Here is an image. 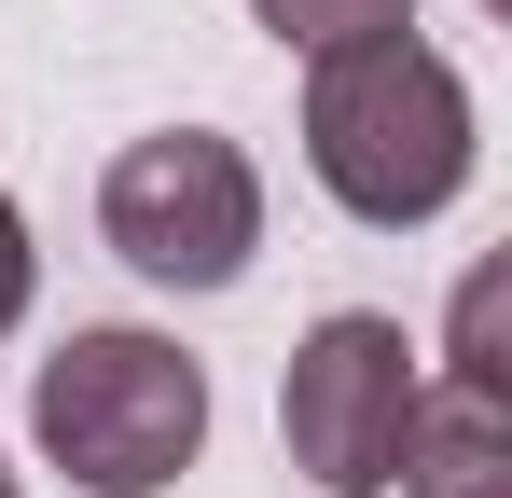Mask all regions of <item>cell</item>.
<instances>
[{
	"label": "cell",
	"instance_id": "6da1fadb",
	"mask_svg": "<svg viewBox=\"0 0 512 498\" xmlns=\"http://www.w3.org/2000/svg\"><path fill=\"white\" fill-rule=\"evenodd\" d=\"M305 166L374 236L443 222L471 194V83H457V56H429L416 28H374V42L305 56Z\"/></svg>",
	"mask_w": 512,
	"mask_h": 498
},
{
	"label": "cell",
	"instance_id": "3957f363",
	"mask_svg": "<svg viewBox=\"0 0 512 498\" xmlns=\"http://www.w3.org/2000/svg\"><path fill=\"white\" fill-rule=\"evenodd\" d=\"M97 236H111V263H139L153 291H236L250 249H263V166L222 125H153L97 180Z\"/></svg>",
	"mask_w": 512,
	"mask_h": 498
},
{
	"label": "cell",
	"instance_id": "8992f818",
	"mask_svg": "<svg viewBox=\"0 0 512 498\" xmlns=\"http://www.w3.org/2000/svg\"><path fill=\"white\" fill-rule=\"evenodd\" d=\"M263 42H291V56H333V42H374V28H416V0H250Z\"/></svg>",
	"mask_w": 512,
	"mask_h": 498
},
{
	"label": "cell",
	"instance_id": "277c9868",
	"mask_svg": "<svg viewBox=\"0 0 512 498\" xmlns=\"http://www.w3.org/2000/svg\"><path fill=\"white\" fill-rule=\"evenodd\" d=\"M416 332L374 319V305H333V319L291 346L277 374V443L319 498H388L402 485V429H416Z\"/></svg>",
	"mask_w": 512,
	"mask_h": 498
},
{
	"label": "cell",
	"instance_id": "7a4b0ae2",
	"mask_svg": "<svg viewBox=\"0 0 512 498\" xmlns=\"http://www.w3.org/2000/svg\"><path fill=\"white\" fill-rule=\"evenodd\" d=\"M28 443L84 498H153V485H180L194 443H208V374L180 360L167 332L97 319V332H70V346L28 374Z\"/></svg>",
	"mask_w": 512,
	"mask_h": 498
},
{
	"label": "cell",
	"instance_id": "5b68a950",
	"mask_svg": "<svg viewBox=\"0 0 512 498\" xmlns=\"http://www.w3.org/2000/svg\"><path fill=\"white\" fill-rule=\"evenodd\" d=\"M402 498H512V415L485 374H443L416 388V429H402Z\"/></svg>",
	"mask_w": 512,
	"mask_h": 498
},
{
	"label": "cell",
	"instance_id": "52a82bcc",
	"mask_svg": "<svg viewBox=\"0 0 512 498\" xmlns=\"http://www.w3.org/2000/svg\"><path fill=\"white\" fill-rule=\"evenodd\" d=\"M28 277H42V263H28V222H14V194H0V332L28 319Z\"/></svg>",
	"mask_w": 512,
	"mask_h": 498
},
{
	"label": "cell",
	"instance_id": "ba28073f",
	"mask_svg": "<svg viewBox=\"0 0 512 498\" xmlns=\"http://www.w3.org/2000/svg\"><path fill=\"white\" fill-rule=\"evenodd\" d=\"M0 498H14V471H0Z\"/></svg>",
	"mask_w": 512,
	"mask_h": 498
}]
</instances>
